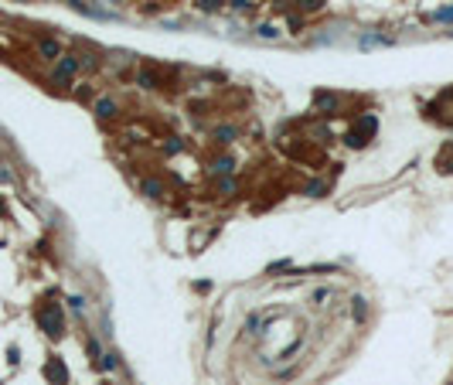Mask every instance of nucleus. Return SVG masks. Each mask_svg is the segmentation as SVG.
I'll use <instances>...</instances> for the list:
<instances>
[{
  "label": "nucleus",
  "mask_w": 453,
  "mask_h": 385,
  "mask_svg": "<svg viewBox=\"0 0 453 385\" xmlns=\"http://www.w3.org/2000/svg\"><path fill=\"white\" fill-rule=\"evenodd\" d=\"M45 375H48L55 385H65V365H62V358H51L48 368H45Z\"/></svg>",
  "instance_id": "7ed1b4c3"
},
{
  "label": "nucleus",
  "mask_w": 453,
  "mask_h": 385,
  "mask_svg": "<svg viewBox=\"0 0 453 385\" xmlns=\"http://www.w3.org/2000/svg\"><path fill=\"white\" fill-rule=\"evenodd\" d=\"M280 269H290V259H283V263H273V266H269V273H280Z\"/></svg>",
  "instance_id": "f3484780"
},
{
  "label": "nucleus",
  "mask_w": 453,
  "mask_h": 385,
  "mask_svg": "<svg viewBox=\"0 0 453 385\" xmlns=\"http://www.w3.org/2000/svg\"><path fill=\"white\" fill-rule=\"evenodd\" d=\"M140 85H143V89H153V85H157V78H153L150 72H140Z\"/></svg>",
  "instance_id": "4468645a"
},
{
  "label": "nucleus",
  "mask_w": 453,
  "mask_h": 385,
  "mask_svg": "<svg viewBox=\"0 0 453 385\" xmlns=\"http://www.w3.org/2000/svg\"><path fill=\"white\" fill-rule=\"evenodd\" d=\"M232 140H235V130H232V126L218 130V144H232Z\"/></svg>",
  "instance_id": "9b49d317"
},
{
  "label": "nucleus",
  "mask_w": 453,
  "mask_h": 385,
  "mask_svg": "<svg viewBox=\"0 0 453 385\" xmlns=\"http://www.w3.org/2000/svg\"><path fill=\"white\" fill-rule=\"evenodd\" d=\"M75 69H78L75 58H62V65L55 69V82H69V78L75 75Z\"/></svg>",
  "instance_id": "20e7f679"
},
{
  "label": "nucleus",
  "mask_w": 453,
  "mask_h": 385,
  "mask_svg": "<svg viewBox=\"0 0 453 385\" xmlns=\"http://www.w3.org/2000/svg\"><path fill=\"white\" fill-rule=\"evenodd\" d=\"M143 194H150V198H160V194H164L160 181H147V184H143Z\"/></svg>",
  "instance_id": "1a4fd4ad"
},
{
  "label": "nucleus",
  "mask_w": 453,
  "mask_h": 385,
  "mask_svg": "<svg viewBox=\"0 0 453 385\" xmlns=\"http://www.w3.org/2000/svg\"><path fill=\"white\" fill-rule=\"evenodd\" d=\"M41 55L55 58V55H58V45H55V41H41Z\"/></svg>",
  "instance_id": "9d476101"
},
{
  "label": "nucleus",
  "mask_w": 453,
  "mask_h": 385,
  "mask_svg": "<svg viewBox=\"0 0 453 385\" xmlns=\"http://www.w3.org/2000/svg\"><path fill=\"white\" fill-rule=\"evenodd\" d=\"M313 106H317V109H324V113H331V109H337V96L317 92V96H313Z\"/></svg>",
  "instance_id": "39448f33"
},
{
  "label": "nucleus",
  "mask_w": 453,
  "mask_h": 385,
  "mask_svg": "<svg viewBox=\"0 0 453 385\" xmlns=\"http://www.w3.org/2000/svg\"><path fill=\"white\" fill-rule=\"evenodd\" d=\"M433 17H436V21H453V7H447V10H436Z\"/></svg>",
  "instance_id": "dca6fc26"
},
{
  "label": "nucleus",
  "mask_w": 453,
  "mask_h": 385,
  "mask_svg": "<svg viewBox=\"0 0 453 385\" xmlns=\"http://www.w3.org/2000/svg\"><path fill=\"white\" fill-rule=\"evenodd\" d=\"M95 113H99L102 120H109V116H116V102H113V99H99V102H95Z\"/></svg>",
  "instance_id": "423d86ee"
},
{
  "label": "nucleus",
  "mask_w": 453,
  "mask_h": 385,
  "mask_svg": "<svg viewBox=\"0 0 453 385\" xmlns=\"http://www.w3.org/2000/svg\"><path fill=\"white\" fill-rule=\"evenodd\" d=\"M436 167L447 174V170H453V144L450 147H443V154H440V160H436Z\"/></svg>",
  "instance_id": "0eeeda50"
},
{
  "label": "nucleus",
  "mask_w": 453,
  "mask_h": 385,
  "mask_svg": "<svg viewBox=\"0 0 453 385\" xmlns=\"http://www.w3.org/2000/svg\"><path fill=\"white\" fill-rule=\"evenodd\" d=\"M307 194H310V198H320V194H324V184H320V181L307 184Z\"/></svg>",
  "instance_id": "f8f14e48"
},
{
  "label": "nucleus",
  "mask_w": 453,
  "mask_h": 385,
  "mask_svg": "<svg viewBox=\"0 0 453 385\" xmlns=\"http://www.w3.org/2000/svg\"><path fill=\"white\" fill-rule=\"evenodd\" d=\"M102 368H109V372H113V368H116V355H106V358H102Z\"/></svg>",
  "instance_id": "a211bd4d"
},
{
  "label": "nucleus",
  "mask_w": 453,
  "mask_h": 385,
  "mask_svg": "<svg viewBox=\"0 0 453 385\" xmlns=\"http://www.w3.org/2000/svg\"><path fill=\"white\" fill-rule=\"evenodd\" d=\"M232 167H235V160H232V157H222V160H215V164H212V170H215V174H228Z\"/></svg>",
  "instance_id": "6e6552de"
},
{
  "label": "nucleus",
  "mask_w": 453,
  "mask_h": 385,
  "mask_svg": "<svg viewBox=\"0 0 453 385\" xmlns=\"http://www.w3.org/2000/svg\"><path fill=\"white\" fill-rule=\"evenodd\" d=\"M355 313H358V317H365V300H361V297L355 300Z\"/></svg>",
  "instance_id": "6ab92c4d"
},
{
  "label": "nucleus",
  "mask_w": 453,
  "mask_h": 385,
  "mask_svg": "<svg viewBox=\"0 0 453 385\" xmlns=\"http://www.w3.org/2000/svg\"><path fill=\"white\" fill-rule=\"evenodd\" d=\"M198 7H201V10H218L222 0H198Z\"/></svg>",
  "instance_id": "ddd939ff"
},
{
  "label": "nucleus",
  "mask_w": 453,
  "mask_h": 385,
  "mask_svg": "<svg viewBox=\"0 0 453 385\" xmlns=\"http://www.w3.org/2000/svg\"><path fill=\"white\" fill-rule=\"evenodd\" d=\"M38 324H41V331H48L51 337H62V331H65V317H62V307H55V304L41 307V310H38Z\"/></svg>",
  "instance_id": "f257e3e1"
},
{
  "label": "nucleus",
  "mask_w": 453,
  "mask_h": 385,
  "mask_svg": "<svg viewBox=\"0 0 453 385\" xmlns=\"http://www.w3.org/2000/svg\"><path fill=\"white\" fill-rule=\"evenodd\" d=\"M259 34H262V38H280V31H276V27H269V24H262V27H259Z\"/></svg>",
  "instance_id": "2eb2a0df"
},
{
  "label": "nucleus",
  "mask_w": 453,
  "mask_h": 385,
  "mask_svg": "<svg viewBox=\"0 0 453 385\" xmlns=\"http://www.w3.org/2000/svg\"><path fill=\"white\" fill-rule=\"evenodd\" d=\"M375 126H378V120H375V116H361V120L355 123V130H351V133L344 137V140H348V147H365V144L372 140Z\"/></svg>",
  "instance_id": "f03ea898"
}]
</instances>
